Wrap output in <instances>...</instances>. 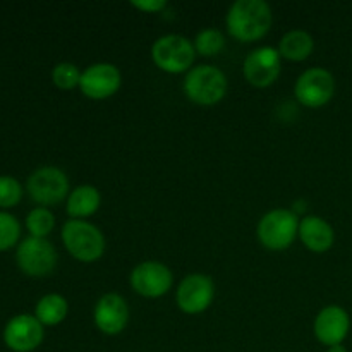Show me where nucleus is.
I'll return each mask as SVG.
<instances>
[{
	"mask_svg": "<svg viewBox=\"0 0 352 352\" xmlns=\"http://www.w3.org/2000/svg\"><path fill=\"white\" fill-rule=\"evenodd\" d=\"M313 332L316 340L327 347L339 346L347 339L351 332V316L342 306H325L316 315L313 323Z\"/></svg>",
	"mask_w": 352,
	"mask_h": 352,
	"instance_id": "obj_15",
	"label": "nucleus"
},
{
	"mask_svg": "<svg viewBox=\"0 0 352 352\" xmlns=\"http://www.w3.org/2000/svg\"><path fill=\"white\" fill-rule=\"evenodd\" d=\"M215 299V284L205 274L186 275L177 285L175 302L186 315H201L212 306Z\"/></svg>",
	"mask_w": 352,
	"mask_h": 352,
	"instance_id": "obj_10",
	"label": "nucleus"
},
{
	"mask_svg": "<svg viewBox=\"0 0 352 352\" xmlns=\"http://www.w3.org/2000/svg\"><path fill=\"white\" fill-rule=\"evenodd\" d=\"M3 342L14 352H33L41 346L45 337L43 325L34 315H16L7 322L3 329Z\"/></svg>",
	"mask_w": 352,
	"mask_h": 352,
	"instance_id": "obj_13",
	"label": "nucleus"
},
{
	"mask_svg": "<svg viewBox=\"0 0 352 352\" xmlns=\"http://www.w3.org/2000/svg\"><path fill=\"white\" fill-rule=\"evenodd\" d=\"M21 237V223L12 213L0 212V251H7L17 244Z\"/></svg>",
	"mask_w": 352,
	"mask_h": 352,
	"instance_id": "obj_23",
	"label": "nucleus"
},
{
	"mask_svg": "<svg viewBox=\"0 0 352 352\" xmlns=\"http://www.w3.org/2000/svg\"><path fill=\"white\" fill-rule=\"evenodd\" d=\"M278 54L282 58L291 62H302L309 58V55L315 50V40L311 34L305 30H292L287 31L280 38L278 43Z\"/></svg>",
	"mask_w": 352,
	"mask_h": 352,
	"instance_id": "obj_18",
	"label": "nucleus"
},
{
	"mask_svg": "<svg viewBox=\"0 0 352 352\" xmlns=\"http://www.w3.org/2000/svg\"><path fill=\"white\" fill-rule=\"evenodd\" d=\"M336 95V78L329 69L309 67L296 79L294 96L302 107L320 109Z\"/></svg>",
	"mask_w": 352,
	"mask_h": 352,
	"instance_id": "obj_8",
	"label": "nucleus"
},
{
	"mask_svg": "<svg viewBox=\"0 0 352 352\" xmlns=\"http://www.w3.org/2000/svg\"><path fill=\"white\" fill-rule=\"evenodd\" d=\"M122 86L119 67L109 62L91 64L82 71L79 89L89 100H107L116 95Z\"/></svg>",
	"mask_w": 352,
	"mask_h": 352,
	"instance_id": "obj_12",
	"label": "nucleus"
},
{
	"mask_svg": "<svg viewBox=\"0 0 352 352\" xmlns=\"http://www.w3.org/2000/svg\"><path fill=\"white\" fill-rule=\"evenodd\" d=\"M298 237L305 244L306 250L322 254L332 250L333 243H336V230L322 217L308 215L299 222Z\"/></svg>",
	"mask_w": 352,
	"mask_h": 352,
	"instance_id": "obj_16",
	"label": "nucleus"
},
{
	"mask_svg": "<svg viewBox=\"0 0 352 352\" xmlns=\"http://www.w3.org/2000/svg\"><path fill=\"white\" fill-rule=\"evenodd\" d=\"M274 23L272 7L265 0H237L227 10L226 26L241 43H253L267 36Z\"/></svg>",
	"mask_w": 352,
	"mask_h": 352,
	"instance_id": "obj_1",
	"label": "nucleus"
},
{
	"mask_svg": "<svg viewBox=\"0 0 352 352\" xmlns=\"http://www.w3.org/2000/svg\"><path fill=\"white\" fill-rule=\"evenodd\" d=\"M81 69L72 62H60L52 69V81L58 89H74L79 88L81 82Z\"/></svg>",
	"mask_w": 352,
	"mask_h": 352,
	"instance_id": "obj_22",
	"label": "nucleus"
},
{
	"mask_svg": "<svg viewBox=\"0 0 352 352\" xmlns=\"http://www.w3.org/2000/svg\"><path fill=\"white\" fill-rule=\"evenodd\" d=\"M95 327L105 336H119L129 323V306L117 292H107L96 301L93 309Z\"/></svg>",
	"mask_w": 352,
	"mask_h": 352,
	"instance_id": "obj_14",
	"label": "nucleus"
},
{
	"mask_svg": "<svg viewBox=\"0 0 352 352\" xmlns=\"http://www.w3.org/2000/svg\"><path fill=\"white\" fill-rule=\"evenodd\" d=\"M151 58L160 71L167 74H188L196 58L195 45L182 34H164L155 40Z\"/></svg>",
	"mask_w": 352,
	"mask_h": 352,
	"instance_id": "obj_5",
	"label": "nucleus"
},
{
	"mask_svg": "<svg viewBox=\"0 0 352 352\" xmlns=\"http://www.w3.org/2000/svg\"><path fill=\"white\" fill-rule=\"evenodd\" d=\"M100 205H102V195L95 186L82 184L72 189L71 195L67 196V205H65V212L71 219L74 220H85L88 217L95 215L98 212Z\"/></svg>",
	"mask_w": 352,
	"mask_h": 352,
	"instance_id": "obj_17",
	"label": "nucleus"
},
{
	"mask_svg": "<svg viewBox=\"0 0 352 352\" xmlns=\"http://www.w3.org/2000/svg\"><path fill=\"white\" fill-rule=\"evenodd\" d=\"M327 352H347V349H346V346H344V344H339V346L327 347Z\"/></svg>",
	"mask_w": 352,
	"mask_h": 352,
	"instance_id": "obj_26",
	"label": "nucleus"
},
{
	"mask_svg": "<svg viewBox=\"0 0 352 352\" xmlns=\"http://www.w3.org/2000/svg\"><path fill=\"white\" fill-rule=\"evenodd\" d=\"M58 254L54 244L41 237H26L16 250L17 267L28 277H47L57 267Z\"/></svg>",
	"mask_w": 352,
	"mask_h": 352,
	"instance_id": "obj_7",
	"label": "nucleus"
},
{
	"mask_svg": "<svg viewBox=\"0 0 352 352\" xmlns=\"http://www.w3.org/2000/svg\"><path fill=\"white\" fill-rule=\"evenodd\" d=\"M227 89H229L227 76L217 65H196L184 78L186 96L196 105H217L226 98Z\"/></svg>",
	"mask_w": 352,
	"mask_h": 352,
	"instance_id": "obj_3",
	"label": "nucleus"
},
{
	"mask_svg": "<svg viewBox=\"0 0 352 352\" xmlns=\"http://www.w3.org/2000/svg\"><path fill=\"white\" fill-rule=\"evenodd\" d=\"M69 302L60 294H47L34 306V316L43 327H55L67 318Z\"/></svg>",
	"mask_w": 352,
	"mask_h": 352,
	"instance_id": "obj_19",
	"label": "nucleus"
},
{
	"mask_svg": "<svg viewBox=\"0 0 352 352\" xmlns=\"http://www.w3.org/2000/svg\"><path fill=\"white\" fill-rule=\"evenodd\" d=\"M60 237L67 253L81 263H95L105 254V236L86 220H67L62 226Z\"/></svg>",
	"mask_w": 352,
	"mask_h": 352,
	"instance_id": "obj_2",
	"label": "nucleus"
},
{
	"mask_svg": "<svg viewBox=\"0 0 352 352\" xmlns=\"http://www.w3.org/2000/svg\"><path fill=\"white\" fill-rule=\"evenodd\" d=\"M23 198V186L12 175H0V208H12Z\"/></svg>",
	"mask_w": 352,
	"mask_h": 352,
	"instance_id": "obj_24",
	"label": "nucleus"
},
{
	"mask_svg": "<svg viewBox=\"0 0 352 352\" xmlns=\"http://www.w3.org/2000/svg\"><path fill=\"white\" fill-rule=\"evenodd\" d=\"M131 6L138 10H143L146 14H158L167 7L165 0H133Z\"/></svg>",
	"mask_w": 352,
	"mask_h": 352,
	"instance_id": "obj_25",
	"label": "nucleus"
},
{
	"mask_svg": "<svg viewBox=\"0 0 352 352\" xmlns=\"http://www.w3.org/2000/svg\"><path fill=\"white\" fill-rule=\"evenodd\" d=\"M192 45H195V50L198 55L215 57L226 48V36L222 34V31L215 30V28H205L196 34Z\"/></svg>",
	"mask_w": 352,
	"mask_h": 352,
	"instance_id": "obj_20",
	"label": "nucleus"
},
{
	"mask_svg": "<svg viewBox=\"0 0 352 352\" xmlns=\"http://www.w3.org/2000/svg\"><path fill=\"white\" fill-rule=\"evenodd\" d=\"M55 227V215L45 206H36L26 217V229L33 237L47 239Z\"/></svg>",
	"mask_w": 352,
	"mask_h": 352,
	"instance_id": "obj_21",
	"label": "nucleus"
},
{
	"mask_svg": "<svg viewBox=\"0 0 352 352\" xmlns=\"http://www.w3.org/2000/svg\"><path fill=\"white\" fill-rule=\"evenodd\" d=\"M282 71V57L277 48L260 47L250 52L243 64L244 79L253 88H268L278 79Z\"/></svg>",
	"mask_w": 352,
	"mask_h": 352,
	"instance_id": "obj_11",
	"label": "nucleus"
},
{
	"mask_svg": "<svg viewBox=\"0 0 352 352\" xmlns=\"http://www.w3.org/2000/svg\"><path fill=\"white\" fill-rule=\"evenodd\" d=\"M129 284L131 289L141 298L158 299L172 289L174 274L162 261H141L131 272Z\"/></svg>",
	"mask_w": 352,
	"mask_h": 352,
	"instance_id": "obj_9",
	"label": "nucleus"
},
{
	"mask_svg": "<svg viewBox=\"0 0 352 352\" xmlns=\"http://www.w3.org/2000/svg\"><path fill=\"white\" fill-rule=\"evenodd\" d=\"M299 217L287 208H275L265 213L256 227V237L268 251H285L299 234Z\"/></svg>",
	"mask_w": 352,
	"mask_h": 352,
	"instance_id": "obj_4",
	"label": "nucleus"
},
{
	"mask_svg": "<svg viewBox=\"0 0 352 352\" xmlns=\"http://www.w3.org/2000/svg\"><path fill=\"white\" fill-rule=\"evenodd\" d=\"M26 189L30 198L45 208L58 205L71 195L67 175L62 168L54 167V165H45V167L36 168L28 177Z\"/></svg>",
	"mask_w": 352,
	"mask_h": 352,
	"instance_id": "obj_6",
	"label": "nucleus"
}]
</instances>
